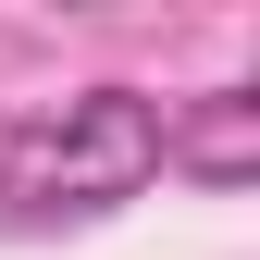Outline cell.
<instances>
[{
	"label": "cell",
	"instance_id": "cell-1",
	"mask_svg": "<svg viewBox=\"0 0 260 260\" xmlns=\"http://www.w3.org/2000/svg\"><path fill=\"white\" fill-rule=\"evenodd\" d=\"M149 174H161V100L149 87H75V100L0 124V211L13 223L124 211Z\"/></svg>",
	"mask_w": 260,
	"mask_h": 260
},
{
	"label": "cell",
	"instance_id": "cell-2",
	"mask_svg": "<svg viewBox=\"0 0 260 260\" xmlns=\"http://www.w3.org/2000/svg\"><path fill=\"white\" fill-rule=\"evenodd\" d=\"M161 174L236 199V186L260 174V87H199L186 112H161Z\"/></svg>",
	"mask_w": 260,
	"mask_h": 260
}]
</instances>
